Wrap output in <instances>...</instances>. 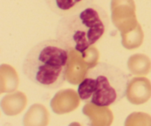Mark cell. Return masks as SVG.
Wrapping results in <instances>:
<instances>
[{"mask_svg": "<svg viewBox=\"0 0 151 126\" xmlns=\"http://www.w3.org/2000/svg\"><path fill=\"white\" fill-rule=\"evenodd\" d=\"M71 50L58 39L38 42L28 51L22 72L28 80L46 89H56L67 78Z\"/></svg>", "mask_w": 151, "mask_h": 126, "instance_id": "1", "label": "cell"}, {"mask_svg": "<svg viewBox=\"0 0 151 126\" xmlns=\"http://www.w3.org/2000/svg\"><path fill=\"white\" fill-rule=\"evenodd\" d=\"M109 27L107 12L94 3L74 14L60 18L55 28V38L70 50L84 55L102 39Z\"/></svg>", "mask_w": 151, "mask_h": 126, "instance_id": "2", "label": "cell"}, {"mask_svg": "<svg viewBox=\"0 0 151 126\" xmlns=\"http://www.w3.org/2000/svg\"><path fill=\"white\" fill-rule=\"evenodd\" d=\"M129 84L130 75L120 68L98 62L88 68L77 91L84 103L107 108L126 96Z\"/></svg>", "mask_w": 151, "mask_h": 126, "instance_id": "3", "label": "cell"}, {"mask_svg": "<svg viewBox=\"0 0 151 126\" xmlns=\"http://www.w3.org/2000/svg\"><path fill=\"white\" fill-rule=\"evenodd\" d=\"M48 8L60 17L74 14L94 4V0H44Z\"/></svg>", "mask_w": 151, "mask_h": 126, "instance_id": "4", "label": "cell"}]
</instances>
